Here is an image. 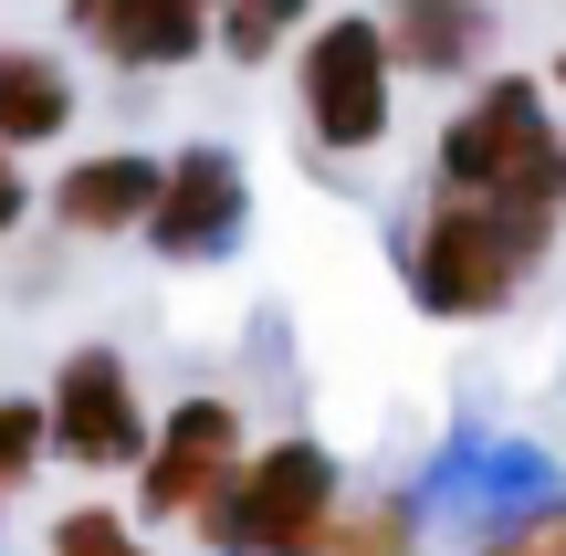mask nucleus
Masks as SVG:
<instances>
[{
	"label": "nucleus",
	"instance_id": "nucleus-1",
	"mask_svg": "<svg viewBox=\"0 0 566 556\" xmlns=\"http://www.w3.org/2000/svg\"><path fill=\"white\" fill-rule=\"evenodd\" d=\"M546 252H556V221L504 210V200H462V189H430L409 242H399V273H409V305L420 315H441V326H493V315H514V294L546 273Z\"/></svg>",
	"mask_w": 566,
	"mask_h": 556
},
{
	"label": "nucleus",
	"instance_id": "nucleus-2",
	"mask_svg": "<svg viewBox=\"0 0 566 556\" xmlns=\"http://www.w3.org/2000/svg\"><path fill=\"white\" fill-rule=\"evenodd\" d=\"M430 189H462V200H504V210H535V221H566V126H556V95L535 74H472V95L441 116Z\"/></svg>",
	"mask_w": 566,
	"mask_h": 556
},
{
	"label": "nucleus",
	"instance_id": "nucleus-3",
	"mask_svg": "<svg viewBox=\"0 0 566 556\" xmlns=\"http://www.w3.org/2000/svg\"><path fill=\"white\" fill-rule=\"evenodd\" d=\"M346 504V462L315 431H273L242 452V473L210 494V515L189 525L210 556H325Z\"/></svg>",
	"mask_w": 566,
	"mask_h": 556
},
{
	"label": "nucleus",
	"instance_id": "nucleus-4",
	"mask_svg": "<svg viewBox=\"0 0 566 556\" xmlns=\"http://www.w3.org/2000/svg\"><path fill=\"white\" fill-rule=\"evenodd\" d=\"M294 116L325 158H378L399 126V63L378 42V11H315L294 42Z\"/></svg>",
	"mask_w": 566,
	"mask_h": 556
},
{
	"label": "nucleus",
	"instance_id": "nucleus-5",
	"mask_svg": "<svg viewBox=\"0 0 566 556\" xmlns=\"http://www.w3.org/2000/svg\"><path fill=\"white\" fill-rule=\"evenodd\" d=\"M147 431H158V410H147L126 347L84 336V347L53 357V378H42V441H53V462H74V473H137Z\"/></svg>",
	"mask_w": 566,
	"mask_h": 556
},
{
	"label": "nucleus",
	"instance_id": "nucleus-6",
	"mask_svg": "<svg viewBox=\"0 0 566 556\" xmlns=\"http://www.w3.org/2000/svg\"><path fill=\"white\" fill-rule=\"evenodd\" d=\"M242 452H252V431L221 389L168 399L158 431H147V462H137V525H200L210 494L242 473Z\"/></svg>",
	"mask_w": 566,
	"mask_h": 556
},
{
	"label": "nucleus",
	"instance_id": "nucleus-7",
	"mask_svg": "<svg viewBox=\"0 0 566 556\" xmlns=\"http://www.w3.org/2000/svg\"><path fill=\"white\" fill-rule=\"evenodd\" d=\"M242 231H252V168H242V147H221V137L168 147L158 210H147L137 242L158 252V263H221V252H242Z\"/></svg>",
	"mask_w": 566,
	"mask_h": 556
},
{
	"label": "nucleus",
	"instance_id": "nucleus-8",
	"mask_svg": "<svg viewBox=\"0 0 566 556\" xmlns=\"http://www.w3.org/2000/svg\"><path fill=\"white\" fill-rule=\"evenodd\" d=\"M63 32L116 74H189L210 53V11L200 0H63Z\"/></svg>",
	"mask_w": 566,
	"mask_h": 556
},
{
	"label": "nucleus",
	"instance_id": "nucleus-9",
	"mask_svg": "<svg viewBox=\"0 0 566 556\" xmlns=\"http://www.w3.org/2000/svg\"><path fill=\"white\" fill-rule=\"evenodd\" d=\"M158 168H168L158 147H84L42 189V210H53L63 242H137L147 210H158Z\"/></svg>",
	"mask_w": 566,
	"mask_h": 556
},
{
	"label": "nucleus",
	"instance_id": "nucleus-10",
	"mask_svg": "<svg viewBox=\"0 0 566 556\" xmlns=\"http://www.w3.org/2000/svg\"><path fill=\"white\" fill-rule=\"evenodd\" d=\"M378 42L388 63H399V84H472L493 63V42H504V21H493V0H388L378 11Z\"/></svg>",
	"mask_w": 566,
	"mask_h": 556
},
{
	"label": "nucleus",
	"instance_id": "nucleus-11",
	"mask_svg": "<svg viewBox=\"0 0 566 556\" xmlns=\"http://www.w3.org/2000/svg\"><path fill=\"white\" fill-rule=\"evenodd\" d=\"M84 116V84L63 53H42V42H0V147L11 158H32V147H63Z\"/></svg>",
	"mask_w": 566,
	"mask_h": 556
},
{
	"label": "nucleus",
	"instance_id": "nucleus-12",
	"mask_svg": "<svg viewBox=\"0 0 566 556\" xmlns=\"http://www.w3.org/2000/svg\"><path fill=\"white\" fill-rule=\"evenodd\" d=\"M304 32H315V0H221V11H210V53L242 63V74L283 63Z\"/></svg>",
	"mask_w": 566,
	"mask_h": 556
},
{
	"label": "nucleus",
	"instance_id": "nucleus-13",
	"mask_svg": "<svg viewBox=\"0 0 566 556\" xmlns=\"http://www.w3.org/2000/svg\"><path fill=\"white\" fill-rule=\"evenodd\" d=\"M325 556H420V504L409 494H346Z\"/></svg>",
	"mask_w": 566,
	"mask_h": 556
},
{
	"label": "nucleus",
	"instance_id": "nucleus-14",
	"mask_svg": "<svg viewBox=\"0 0 566 556\" xmlns=\"http://www.w3.org/2000/svg\"><path fill=\"white\" fill-rule=\"evenodd\" d=\"M42 556H158V536H147L126 504H63V515L42 525Z\"/></svg>",
	"mask_w": 566,
	"mask_h": 556
},
{
	"label": "nucleus",
	"instance_id": "nucleus-15",
	"mask_svg": "<svg viewBox=\"0 0 566 556\" xmlns=\"http://www.w3.org/2000/svg\"><path fill=\"white\" fill-rule=\"evenodd\" d=\"M42 462H53V441H42V399H0V504L32 494Z\"/></svg>",
	"mask_w": 566,
	"mask_h": 556
},
{
	"label": "nucleus",
	"instance_id": "nucleus-16",
	"mask_svg": "<svg viewBox=\"0 0 566 556\" xmlns=\"http://www.w3.org/2000/svg\"><path fill=\"white\" fill-rule=\"evenodd\" d=\"M514 546L525 556H566V494H535L525 515H514Z\"/></svg>",
	"mask_w": 566,
	"mask_h": 556
},
{
	"label": "nucleus",
	"instance_id": "nucleus-17",
	"mask_svg": "<svg viewBox=\"0 0 566 556\" xmlns=\"http://www.w3.org/2000/svg\"><path fill=\"white\" fill-rule=\"evenodd\" d=\"M21 221H32V168L0 147V242H21Z\"/></svg>",
	"mask_w": 566,
	"mask_h": 556
},
{
	"label": "nucleus",
	"instance_id": "nucleus-18",
	"mask_svg": "<svg viewBox=\"0 0 566 556\" xmlns=\"http://www.w3.org/2000/svg\"><path fill=\"white\" fill-rule=\"evenodd\" d=\"M472 556H525V546H514V515H504V525H483V536H472Z\"/></svg>",
	"mask_w": 566,
	"mask_h": 556
},
{
	"label": "nucleus",
	"instance_id": "nucleus-19",
	"mask_svg": "<svg viewBox=\"0 0 566 556\" xmlns=\"http://www.w3.org/2000/svg\"><path fill=\"white\" fill-rule=\"evenodd\" d=\"M546 95H556V105H566V42H556V63H546Z\"/></svg>",
	"mask_w": 566,
	"mask_h": 556
},
{
	"label": "nucleus",
	"instance_id": "nucleus-20",
	"mask_svg": "<svg viewBox=\"0 0 566 556\" xmlns=\"http://www.w3.org/2000/svg\"><path fill=\"white\" fill-rule=\"evenodd\" d=\"M200 11H221V0H200Z\"/></svg>",
	"mask_w": 566,
	"mask_h": 556
}]
</instances>
